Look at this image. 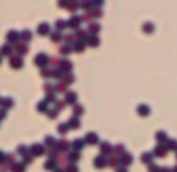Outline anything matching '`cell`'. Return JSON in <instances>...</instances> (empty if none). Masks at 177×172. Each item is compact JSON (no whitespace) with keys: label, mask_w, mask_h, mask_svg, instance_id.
Segmentation results:
<instances>
[{"label":"cell","mask_w":177,"mask_h":172,"mask_svg":"<svg viewBox=\"0 0 177 172\" xmlns=\"http://www.w3.org/2000/svg\"><path fill=\"white\" fill-rule=\"evenodd\" d=\"M50 59H48V55L46 53H38L36 55V59H34V62H36V65H40V67H43L45 69V65H46V62H48Z\"/></svg>","instance_id":"obj_1"},{"label":"cell","mask_w":177,"mask_h":172,"mask_svg":"<svg viewBox=\"0 0 177 172\" xmlns=\"http://www.w3.org/2000/svg\"><path fill=\"white\" fill-rule=\"evenodd\" d=\"M10 67H14V69H21V67H22V59H21V55H14V57L10 59Z\"/></svg>","instance_id":"obj_2"},{"label":"cell","mask_w":177,"mask_h":172,"mask_svg":"<svg viewBox=\"0 0 177 172\" xmlns=\"http://www.w3.org/2000/svg\"><path fill=\"white\" fill-rule=\"evenodd\" d=\"M84 143H90V145H96L98 143V136L95 133H88L84 136Z\"/></svg>","instance_id":"obj_3"},{"label":"cell","mask_w":177,"mask_h":172,"mask_svg":"<svg viewBox=\"0 0 177 172\" xmlns=\"http://www.w3.org/2000/svg\"><path fill=\"white\" fill-rule=\"evenodd\" d=\"M81 17H77V16H74V17H71L69 21H67V24H69V28H74V29H77V26L81 24Z\"/></svg>","instance_id":"obj_4"},{"label":"cell","mask_w":177,"mask_h":172,"mask_svg":"<svg viewBox=\"0 0 177 172\" xmlns=\"http://www.w3.org/2000/svg\"><path fill=\"white\" fill-rule=\"evenodd\" d=\"M93 164H95V167H96V169H103V167H105V164H107V160H105V157H103V155H98V157L95 159V162H93Z\"/></svg>","instance_id":"obj_5"},{"label":"cell","mask_w":177,"mask_h":172,"mask_svg":"<svg viewBox=\"0 0 177 172\" xmlns=\"http://www.w3.org/2000/svg\"><path fill=\"white\" fill-rule=\"evenodd\" d=\"M38 33H40V34H48V33H50V24L41 22V24L38 26Z\"/></svg>","instance_id":"obj_6"},{"label":"cell","mask_w":177,"mask_h":172,"mask_svg":"<svg viewBox=\"0 0 177 172\" xmlns=\"http://www.w3.org/2000/svg\"><path fill=\"white\" fill-rule=\"evenodd\" d=\"M29 152H33V153H34V155L38 157V155H43V153H45V148H43L41 145H33Z\"/></svg>","instance_id":"obj_7"},{"label":"cell","mask_w":177,"mask_h":172,"mask_svg":"<svg viewBox=\"0 0 177 172\" xmlns=\"http://www.w3.org/2000/svg\"><path fill=\"white\" fill-rule=\"evenodd\" d=\"M65 103H76V93L74 91H67L65 93Z\"/></svg>","instance_id":"obj_8"},{"label":"cell","mask_w":177,"mask_h":172,"mask_svg":"<svg viewBox=\"0 0 177 172\" xmlns=\"http://www.w3.org/2000/svg\"><path fill=\"white\" fill-rule=\"evenodd\" d=\"M7 40H9L10 45H12V41H17V40H19V33H17V31H10V33L7 34Z\"/></svg>","instance_id":"obj_9"},{"label":"cell","mask_w":177,"mask_h":172,"mask_svg":"<svg viewBox=\"0 0 177 172\" xmlns=\"http://www.w3.org/2000/svg\"><path fill=\"white\" fill-rule=\"evenodd\" d=\"M138 114H139V115H148V114H150L148 105H139V107H138Z\"/></svg>","instance_id":"obj_10"},{"label":"cell","mask_w":177,"mask_h":172,"mask_svg":"<svg viewBox=\"0 0 177 172\" xmlns=\"http://www.w3.org/2000/svg\"><path fill=\"white\" fill-rule=\"evenodd\" d=\"M69 127L77 129V127H79V119H77V117H71V121H69Z\"/></svg>","instance_id":"obj_11"},{"label":"cell","mask_w":177,"mask_h":172,"mask_svg":"<svg viewBox=\"0 0 177 172\" xmlns=\"http://www.w3.org/2000/svg\"><path fill=\"white\" fill-rule=\"evenodd\" d=\"M24 171H26L24 164H14L12 165V172H24Z\"/></svg>","instance_id":"obj_12"},{"label":"cell","mask_w":177,"mask_h":172,"mask_svg":"<svg viewBox=\"0 0 177 172\" xmlns=\"http://www.w3.org/2000/svg\"><path fill=\"white\" fill-rule=\"evenodd\" d=\"M84 47H86V43H83V41H76V43H74V50H76V52H83Z\"/></svg>","instance_id":"obj_13"},{"label":"cell","mask_w":177,"mask_h":172,"mask_svg":"<svg viewBox=\"0 0 177 172\" xmlns=\"http://www.w3.org/2000/svg\"><path fill=\"white\" fill-rule=\"evenodd\" d=\"M38 110L43 112V114L48 112V103H46V102H40V103H38Z\"/></svg>","instance_id":"obj_14"},{"label":"cell","mask_w":177,"mask_h":172,"mask_svg":"<svg viewBox=\"0 0 177 172\" xmlns=\"http://www.w3.org/2000/svg\"><path fill=\"white\" fill-rule=\"evenodd\" d=\"M55 26H57V29H60V31H62V29H65V28H69V24H67L65 21H57V22H55Z\"/></svg>","instance_id":"obj_15"},{"label":"cell","mask_w":177,"mask_h":172,"mask_svg":"<svg viewBox=\"0 0 177 172\" xmlns=\"http://www.w3.org/2000/svg\"><path fill=\"white\" fill-rule=\"evenodd\" d=\"M69 160H71V162H77V160H79V153H77V152H71V153H69Z\"/></svg>","instance_id":"obj_16"},{"label":"cell","mask_w":177,"mask_h":172,"mask_svg":"<svg viewBox=\"0 0 177 172\" xmlns=\"http://www.w3.org/2000/svg\"><path fill=\"white\" fill-rule=\"evenodd\" d=\"M131 162H133V157H131L129 153H124V155H122V164H127V165H129Z\"/></svg>","instance_id":"obj_17"},{"label":"cell","mask_w":177,"mask_h":172,"mask_svg":"<svg viewBox=\"0 0 177 172\" xmlns=\"http://www.w3.org/2000/svg\"><path fill=\"white\" fill-rule=\"evenodd\" d=\"M15 50H17L19 53H26V52H28V47H26V45H19V43H17V45H15Z\"/></svg>","instance_id":"obj_18"},{"label":"cell","mask_w":177,"mask_h":172,"mask_svg":"<svg viewBox=\"0 0 177 172\" xmlns=\"http://www.w3.org/2000/svg\"><path fill=\"white\" fill-rule=\"evenodd\" d=\"M0 53H2V55H9V53H10V45H3V47L0 48Z\"/></svg>","instance_id":"obj_19"},{"label":"cell","mask_w":177,"mask_h":172,"mask_svg":"<svg viewBox=\"0 0 177 172\" xmlns=\"http://www.w3.org/2000/svg\"><path fill=\"white\" fill-rule=\"evenodd\" d=\"M83 145H84V141H83V140H76V141L72 143V146H74L76 150H81V148H83Z\"/></svg>","instance_id":"obj_20"},{"label":"cell","mask_w":177,"mask_h":172,"mask_svg":"<svg viewBox=\"0 0 177 172\" xmlns=\"http://www.w3.org/2000/svg\"><path fill=\"white\" fill-rule=\"evenodd\" d=\"M153 155H158V157H164V155H165V148H164V146H158V148L155 150V153H153Z\"/></svg>","instance_id":"obj_21"},{"label":"cell","mask_w":177,"mask_h":172,"mask_svg":"<svg viewBox=\"0 0 177 172\" xmlns=\"http://www.w3.org/2000/svg\"><path fill=\"white\" fill-rule=\"evenodd\" d=\"M43 167H45L46 171H53V169H55V162H53V160H50V162H46Z\"/></svg>","instance_id":"obj_22"},{"label":"cell","mask_w":177,"mask_h":172,"mask_svg":"<svg viewBox=\"0 0 177 172\" xmlns=\"http://www.w3.org/2000/svg\"><path fill=\"white\" fill-rule=\"evenodd\" d=\"M83 114V107L81 105H76L74 107V117H77V115H81Z\"/></svg>","instance_id":"obj_23"},{"label":"cell","mask_w":177,"mask_h":172,"mask_svg":"<svg viewBox=\"0 0 177 172\" xmlns=\"http://www.w3.org/2000/svg\"><path fill=\"white\" fill-rule=\"evenodd\" d=\"M98 43H100V40H98L96 36H91V38H90V45H91V47H96Z\"/></svg>","instance_id":"obj_24"},{"label":"cell","mask_w":177,"mask_h":172,"mask_svg":"<svg viewBox=\"0 0 177 172\" xmlns=\"http://www.w3.org/2000/svg\"><path fill=\"white\" fill-rule=\"evenodd\" d=\"M12 100L10 98H5V100H2V107H12Z\"/></svg>","instance_id":"obj_25"},{"label":"cell","mask_w":177,"mask_h":172,"mask_svg":"<svg viewBox=\"0 0 177 172\" xmlns=\"http://www.w3.org/2000/svg\"><path fill=\"white\" fill-rule=\"evenodd\" d=\"M67 146H69L67 141H60V143H57V148H59V150H65Z\"/></svg>","instance_id":"obj_26"},{"label":"cell","mask_w":177,"mask_h":172,"mask_svg":"<svg viewBox=\"0 0 177 172\" xmlns=\"http://www.w3.org/2000/svg\"><path fill=\"white\" fill-rule=\"evenodd\" d=\"M151 157H153V153H145V155H143V157H141V160H143V162H146V164H148V162H150V160H151Z\"/></svg>","instance_id":"obj_27"},{"label":"cell","mask_w":177,"mask_h":172,"mask_svg":"<svg viewBox=\"0 0 177 172\" xmlns=\"http://www.w3.org/2000/svg\"><path fill=\"white\" fill-rule=\"evenodd\" d=\"M98 29H100V26H98V24H91V26H90V31H91L93 34H96V33H98Z\"/></svg>","instance_id":"obj_28"},{"label":"cell","mask_w":177,"mask_h":172,"mask_svg":"<svg viewBox=\"0 0 177 172\" xmlns=\"http://www.w3.org/2000/svg\"><path fill=\"white\" fill-rule=\"evenodd\" d=\"M52 40H53V41H60V40H62V34H60L59 31L53 33V34H52Z\"/></svg>","instance_id":"obj_29"},{"label":"cell","mask_w":177,"mask_h":172,"mask_svg":"<svg viewBox=\"0 0 177 172\" xmlns=\"http://www.w3.org/2000/svg\"><path fill=\"white\" fill-rule=\"evenodd\" d=\"M67 129H69V124H60V127H59V131H60L62 134H65Z\"/></svg>","instance_id":"obj_30"},{"label":"cell","mask_w":177,"mask_h":172,"mask_svg":"<svg viewBox=\"0 0 177 172\" xmlns=\"http://www.w3.org/2000/svg\"><path fill=\"white\" fill-rule=\"evenodd\" d=\"M21 38H22V40H24V41H28V40H29V38H31V33H29V31H24V33H22V34H21Z\"/></svg>","instance_id":"obj_31"},{"label":"cell","mask_w":177,"mask_h":172,"mask_svg":"<svg viewBox=\"0 0 177 172\" xmlns=\"http://www.w3.org/2000/svg\"><path fill=\"white\" fill-rule=\"evenodd\" d=\"M41 76H43V78H45V76L48 78V76H53V72H52L50 69H43V71H41Z\"/></svg>","instance_id":"obj_32"},{"label":"cell","mask_w":177,"mask_h":172,"mask_svg":"<svg viewBox=\"0 0 177 172\" xmlns=\"http://www.w3.org/2000/svg\"><path fill=\"white\" fill-rule=\"evenodd\" d=\"M72 81H74V76H72V74H65V81H64V83L69 84V83H72Z\"/></svg>","instance_id":"obj_33"},{"label":"cell","mask_w":177,"mask_h":172,"mask_svg":"<svg viewBox=\"0 0 177 172\" xmlns=\"http://www.w3.org/2000/svg\"><path fill=\"white\" fill-rule=\"evenodd\" d=\"M145 31H146V33L153 31V24H151V22H146V24H145Z\"/></svg>","instance_id":"obj_34"},{"label":"cell","mask_w":177,"mask_h":172,"mask_svg":"<svg viewBox=\"0 0 177 172\" xmlns=\"http://www.w3.org/2000/svg\"><path fill=\"white\" fill-rule=\"evenodd\" d=\"M45 143H46V145H55V141H53L52 136H46V138H45ZM55 146H57V145H55Z\"/></svg>","instance_id":"obj_35"},{"label":"cell","mask_w":177,"mask_h":172,"mask_svg":"<svg viewBox=\"0 0 177 172\" xmlns=\"http://www.w3.org/2000/svg\"><path fill=\"white\" fill-rule=\"evenodd\" d=\"M67 172H79V171H77V167L74 164H71V165H67Z\"/></svg>","instance_id":"obj_36"},{"label":"cell","mask_w":177,"mask_h":172,"mask_svg":"<svg viewBox=\"0 0 177 172\" xmlns=\"http://www.w3.org/2000/svg\"><path fill=\"white\" fill-rule=\"evenodd\" d=\"M64 107H65V102H57V103H55V109H57V110H60V109H64Z\"/></svg>","instance_id":"obj_37"},{"label":"cell","mask_w":177,"mask_h":172,"mask_svg":"<svg viewBox=\"0 0 177 172\" xmlns=\"http://www.w3.org/2000/svg\"><path fill=\"white\" fill-rule=\"evenodd\" d=\"M17 152H19V155H26L28 148H26V146H19V148H17Z\"/></svg>","instance_id":"obj_38"},{"label":"cell","mask_w":177,"mask_h":172,"mask_svg":"<svg viewBox=\"0 0 177 172\" xmlns=\"http://www.w3.org/2000/svg\"><path fill=\"white\" fill-rule=\"evenodd\" d=\"M120 164V160H117V159H110L108 160V165H119Z\"/></svg>","instance_id":"obj_39"},{"label":"cell","mask_w":177,"mask_h":172,"mask_svg":"<svg viewBox=\"0 0 177 172\" xmlns=\"http://www.w3.org/2000/svg\"><path fill=\"white\" fill-rule=\"evenodd\" d=\"M150 172H160V169H158V165L151 164V165H150Z\"/></svg>","instance_id":"obj_40"},{"label":"cell","mask_w":177,"mask_h":172,"mask_svg":"<svg viewBox=\"0 0 177 172\" xmlns=\"http://www.w3.org/2000/svg\"><path fill=\"white\" fill-rule=\"evenodd\" d=\"M57 112H59L57 109H55V110H50V114H48V115H50V119H55V117H57Z\"/></svg>","instance_id":"obj_41"},{"label":"cell","mask_w":177,"mask_h":172,"mask_svg":"<svg viewBox=\"0 0 177 172\" xmlns=\"http://www.w3.org/2000/svg\"><path fill=\"white\" fill-rule=\"evenodd\" d=\"M67 52H71V47H69V45H64V47H62V53H67Z\"/></svg>","instance_id":"obj_42"},{"label":"cell","mask_w":177,"mask_h":172,"mask_svg":"<svg viewBox=\"0 0 177 172\" xmlns=\"http://www.w3.org/2000/svg\"><path fill=\"white\" fill-rule=\"evenodd\" d=\"M157 138H158V141H164V140H165V133H158Z\"/></svg>","instance_id":"obj_43"},{"label":"cell","mask_w":177,"mask_h":172,"mask_svg":"<svg viewBox=\"0 0 177 172\" xmlns=\"http://www.w3.org/2000/svg\"><path fill=\"white\" fill-rule=\"evenodd\" d=\"M100 14H102L100 10H93V14H91V16H93V17H100Z\"/></svg>","instance_id":"obj_44"},{"label":"cell","mask_w":177,"mask_h":172,"mask_svg":"<svg viewBox=\"0 0 177 172\" xmlns=\"http://www.w3.org/2000/svg\"><path fill=\"white\" fill-rule=\"evenodd\" d=\"M114 152H124V146L122 145H119V146H115V150Z\"/></svg>","instance_id":"obj_45"},{"label":"cell","mask_w":177,"mask_h":172,"mask_svg":"<svg viewBox=\"0 0 177 172\" xmlns=\"http://www.w3.org/2000/svg\"><path fill=\"white\" fill-rule=\"evenodd\" d=\"M72 40H74V36H71V34H69V36H65V41H72Z\"/></svg>","instance_id":"obj_46"},{"label":"cell","mask_w":177,"mask_h":172,"mask_svg":"<svg viewBox=\"0 0 177 172\" xmlns=\"http://www.w3.org/2000/svg\"><path fill=\"white\" fill-rule=\"evenodd\" d=\"M169 148H176V141H170V143H169Z\"/></svg>","instance_id":"obj_47"},{"label":"cell","mask_w":177,"mask_h":172,"mask_svg":"<svg viewBox=\"0 0 177 172\" xmlns=\"http://www.w3.org/2000/svg\"><path fill=\"white\" fill-rule=\"evenodd\" d=\"M3 117H5V109H3V110H0V119H3Z\"/></svg>","instance_id":"obj_48"},{"label":"cell","mask_w":177,"mask_h":172,"mask_svg":"<svg viewBox=\"0 0 177 172\" xmlns=\"http://www.w3.org/2000/svg\"><path fill=\"white\" fill-rule=\"evenodd\" d=\"M117 172H127V167H120V169H117Z\"/></svg>","instance_id":"obj_49"},{"label":"cell","mask_w":177,"mask_h":172,"mask_svg":"<svg viewBox=\"0 0 177 172\" xmlns=\"http://www.w3.org/2000/svg\"><path fill=\"white\" fill-rule=\"evenodd\" d=\"M3 160H5V155H3V153L0 152V162H3Z\"/></svg>","instance_id":"obj_50"},{"label":"cell","mask_w":177,"mask_h":172,"mask_svg":"<svg viewBox=\"0 0 177 172\" xmlns=\"http://www.w3.org/2000/svg\"><path fill=\"white\" fill-rule=\"evenodd\" d=\"M160 172H170V171H167V169H162V171H160Z\"/></svg>","instance_id":"obj_51"},{"label":"cell","mask_w":177,"mask_h":172,"mask_svg":"<svg viewBox=\"0 0 177 172\" xmlns=\"http://www.w3.org/2000/svg\"><path fill=\"white\" fill-rule=\"evenodd\" d=\"M55 172H64V171H60V169H55Z\"/></svg>","instance_id":"obj_52"},{"label":"cell","mask_w":177,"mask_h":172,"mask_svg":"<svg viewBox=\"0 0 177 172\" xmlns=\"http://www.w3.org/2000/svg\"><path fill=\"white\" fill-rule=\"evenodd\" d=\"M0 60H2V57H0Z\"/></svg>","instance_id":"obj_53"},{"label":"cell","mask_w":177,"mask_h":172,"mask_svg":"<svg viewBox=\"0 0 177 172\" xmlns=\"http://www.w3.org/2000/svg\"><path fill=\"white\" fill-rule=\"evenodd\" d=\"M0 103H2V100H0Z\"/></svg>","instance_id":"obj_54"},{"label":"cell","mask_w":177,"mask_h":172,"mask_svg":"<svg viewBox=\"0 0 177 172\" xmlns=\"http://www.w3.org/2000/svg\"><path fill=\"white\" fill-rule=\"evenodd\" d=\"M176 172H177V169H176Z\"/></svg>","instance_id":"obj_55"}]
</instances>
